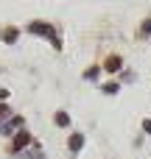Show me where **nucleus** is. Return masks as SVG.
Here are the masks:
<instances>
[{
    "instance_id": "f03ea898",
    "label": "nucleus",
    "mask_w": 151,
    "mask_h": 159,
    "mask_svg": "<svg viewBox=\"0 0 151 159\" xmlns=\"http://www.w3.org/2000/svg\"><path fill=\"white\" fill-rule=\"evenodd\" d=\"M28 143H31V137H28V134L22 131V134H17V137H14V145H11V151H22V148H25Z\"/></svg>"
},
{
    "instance_id": "6e6552de",
    "label": "nucleus",
    "mask_w": 151,
    "mask_h": 159,
    "mask_svg": "<svg viewBox=\"0 0 151 159\" xmlns=\"http://www.w3.org/2000/svg\"><path fill=\"white\" fill-rule=\"evenodd\" d=\"M56 123H59V126H64V123H67V115H64V112H59V115H56Z\"/></svg>"
},
{
    "instance_id": "9d476101",
    "label": "nucleus",
    "mask_w": 151,
    "mask_h": 159,
    "mask_svg": "<svg viewBox=\"0 0 151 159\" xmlns=\"http://www.w3.org/2000/svg\"><path fill=\"white\" fill-rule=\"evenodd\" d=\"M6 117H8V109H6V106H0V123H3Z\"/></svg>"
},
{
    "instance_id": "39448f33",
    "label": "nucleus",
    "mask_w": 151,
    "mask_h": 159,
    "mask_svg": "<svg viewBox=\"0 0 151 159\" xmlns=\"http://www.w3.org/2000/svg\"><path fill=\"white\" fill-rule=\"evenodd\" d=\"M104 92H106V95H115V92H118V84H115V81L104 84Z\"/></svg>"
},
{
    "instance_id": "1a4fd4ad",
    "label": "nucleus",
    "mask_w": 151,
    "mask_h": 159,
    "mask_svg": "<svg viewBox=\"0 0 151 159\" xmlns=\"http://www.w3.org/2000/svg\"><path fill=\"white\" fill-rule=\"evenodd\" d=\"M17 126H20V120H11V123H8V126H3V131H14V129H17Z\"/></svg>"
},
{
    "instance_id": "20e7f679",
    "label": "nucleus",
    "mask_w": 151,
    "mask_h": 159,
    "mask_svg": "<svg viewBox=\"0 0 151 159\" xmlns=\"http://www.w3.org/2000/svg\"><path fill=\"white\" fill-rule=\"evenodd\" d=\"M118 67H120V59H118V56H109V59H106V70L112 73V70H118Z\"/></svg>"
},
{
    "instance_id": "423d86ee",
    "label": "nucleus",
    "mask_w": 151,
    "mask_h": 159,
    "mask_svg": "<svg viewBox=\"0 0 151 159\" xmlns=\"http://www.w3.org/2000/svg\"><path fill=\"white\" fill-rule=\"evenodd\" d=\"M84 75H87V78H90V81H95V78H98V67H90V70H87V73H84Z\"/></svg>"
},
{
    "instance_id": "f8f14e48",
    "label": "nucleus",
    "mask_w": 151,
    "mask_h": 159,
    "mask_svg": "<svg viewBox=\"0 0 151 159\" xmlns=\"http://www.w3.org/2000/svg\"><path fill=\"white\" fill-rule=\"evenodd\" d=\"M143 131H146V134H151V120H146V123H143Z\"/></svg>"
},
{
    "instance_id": "7ed1b4c3",
    "label": "nucleus",
    "mask_w": 151,
    "mask_h": 159,
    "mask_svg": "<svg viewBox=\"0 0 151 159\" xmlns=\"http://www.w3.org/2000/svg\"><path fill=\"white\" fill-rule=\"evenodd\" d=\"M81 145H84V137H81V134H73V137H70V148H73V151H78Z\"/></svg>"
},
{
    "instance_id": "0eeeda50",
    "label": "nucleus",
    "mask_w": 151,
    "mask_h": 159,
    "mask_svg": "<svg viewBox=\"0 0 151 159\" xmlns=\"http://www.w3.org/2000/svg\"><path fill=\"white\" fill-rule=\"evenodd\" d=\"M3 39H6V42H14V39H17V31H6Z\"/></svg>"
},
{
    "instance_id": "f257e3e1",
    "label": "nucleus",
    "mask_w": 151,
    "mask_h": 159,
    "mask_svg": "<svg viewBox=\"0 0 151 159\" xmlns=\"http://www.w3.org/2000/svg\"><path fill=\"white\" fill-rule=\"evenodd\" d=\"M31 31H34V34H45V36H50V39H53V45L59 48V39L53 36V31H50V25H45V22H34V25H31Z\"/></svg>"
},
{
    "instance_id": "9b49d317",
    "label": "nucleus",
    "mask_w": 151,
    "mask_h": 159,
    "mask_svg": "<svg viewBox=\"0 0 151 159\" xmlns=\"http://www.w3.org/2000/svg\"><path fill=\"white\" fill-rule=\"evenodd\" d=\"M143 34H151V20H146V22H143Z\"/></svg>"
}]
</instances>
